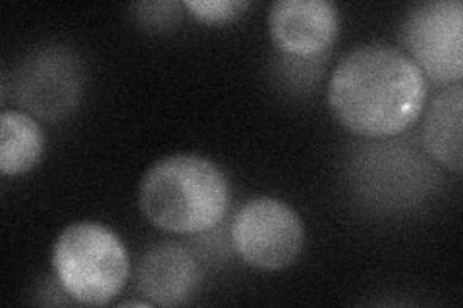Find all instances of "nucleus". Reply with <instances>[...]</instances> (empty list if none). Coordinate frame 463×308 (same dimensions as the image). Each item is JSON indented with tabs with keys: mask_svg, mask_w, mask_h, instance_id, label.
Masks as SVG:
<instances>
[{
	"mask_svg": "<svg viewBox=\"0 0 463 308\" xmlns=\"http://www.w3.org/2000/svg\"><path fill=\"white\" fill-rule=\"evenodd\" d=\"M429 81L411 58L386 42L345 52L328 83V105L352 134L390 139L421 118Z\"/></svg>",
	"mask_w": 463,
	"mask_h": 308,
	"instance_id": "obj_1",
	"label": "nucleus"
},
{
	"mask_svg": "<svg viewBox=\"0 0 463 308\" xmlns=\"http://www.w3.org/2000/svg\"><path fill=\"white\" fill-rule=\"evenodd\" d=\"M230 202L224 172L197 154L158 160L139 185V209L158 229L199 236L219 226Z\"/></svg>",
	"mask_w": 463,
	"mask_h": 308,
	"instance_id": "obj_2",
	"label": "nucleus"
},
{
	"mask_svg": "<svg viewBox=\"0 0 463 308\" xmlns=\"http://www.w3.org/2000/svg\"><path fill=\"white\" fill-rule=\"evenodd\" d=\"M52 270L66 295L80 304H109L129 277V255L116 233L97 222H76L52 247Z\"/></svg>",
	"mask_w": 463,
	"mask_h": 308,
	"instance_id": "obj_3",
	"label": "nucleus"
},
{
	"mask_svg": "<svg viewBox=\"0 0 463 308\" xmlns=\"http://www.w3.org/2000/svg\"><path fill=\"white\" fill-rule=\"evenodd\" d=\"M400 42L427 81L439 87L459 85L463 78L461 0H430L405 12Z\"/></svg>",
	"mask_w": 463,
	"mask_h": 308,
	"instance_id": "obj_4",
	"label": "nucleus"
},
{
	"mask_svg": "<svg viewBox=\"0 0 463 308\" xmlns=\"http://www.w3.org/2000/svg\"><path fill=\"white\" fill-rule=\"evenodd\" d=\"M306 229L299 214L280 199L257 197L245 202L232 222V245L257 270H284L298 260Z\"/></svg>",
	"mask_w": 463,
	"mask_h": 308,
	"instance_id": "obj_5",
	"label": "nucleus"
},
{
	"mask_svg": "<svg viewBox=\"0 0 463 308\" xmlns=\"http://www.w3.org/2000/svg\"><path fill=\"white\" fill-rule=\"evenodd\" d=\"M83 66L66 47H45L25 58L14 79V98L33 118L58 122L80 105Z\"/></svg>",
	"mask_w": 463,
	"mask_h": 308,
	"instance_id": "obj_6",
	"label": "nucleus"
},
{
	"mask_svg": "<svg viewBox=\"0 0 463 308\" xmlns=\"http://www.w3.org/2000/svg\"><path fill=\"white\" fill-rule=\"evenodd\" d=\"M269 29L282 54L321 58L338 37L340 14L328 0H279L270 6Z\"/></svg>",
	"mask_w": 463,
	"mask_h": 308,
	"instance_id": "obj_7",
	"label": "nucleus"
},
{
	"mask_svg": "<svg viewBox=\"0 0 463 308\" xmlns=\"http://www.w3.org/2000/svg\"><path fill=\"white\" fill-rule=\"evenodd\" d=\"M136 289L156 306H178L199 284V264L180 243L151 245L137 262Z\"/></svg>",
	"mask_w": 463,
	"mask_h": 308,
	"instance_id": "obj_8",
	"label": "nucleus"
},
{
	"mask_svg": "<svg viewBox=\"0 0 463 308\" xmlns=\"http://www.w3.org/2000/svg\"><path fill=\"white\" fill-rule=\"evenodd\" d=\"M463 87H444L432 98L423 124V145L432 160L454 173L463 166Z\"/></svg>",
	"mask_w": 463,
	"mask_h": 308,
	"instance_id": "obj_9",
	"label": "nucleus"
},
{
	"mask_svg": "<svg viewBox=\"0 0 463 308\" xmlns=\"http://www.w3.org/2000/svg\"><path fill=\"white\" fill-rule=\"evenodd\" d=\"M45 151V135L32 114L5 110L0 118V172L6 178L29 173Z\"/></svg>",
	"mask_w": 463,
	"mask_h": 308,
	"instance_id": "obj_10",
	"label": "nucleus"
},
{
	"mask_svg": "<svg viewBox=\"0 0 463 308\" xmlns=\"http://www.w3.org/2000/svg\"><path fill=\"white\" fill-rule=\"evenodd\" d=\"M251 3L245 0H187L184 8L192 16L207 25H224L240 20L250 10Z\"/></svg>",
	"mask_w": 463,
	"mask_h": 308,
	"instance_id": "obj_11",
	"label": "nucleus"
},
{
	"mask_svg": "<svg viewBox=\"0 0 463 308\" xmlns=\"http://www.w3.org/2000/svg\"><path fill=\"white\" fill-rule=\"evenodd\" d=\"M180 8H184V5L178 3H141L134 6L137 20L155 29L168 27L176 22L180 18Z\"/></svg>",
	"mask_w": 463,
	"mask_h": 308,
	"instance_id": "obj_12",
	"label": "nucleus"
},
{
	"mask_svg": "<svg viewBox=\"0 0 463 308\" xmlns=\"http://www.w3.org/2000/svg\"><path fill=\"white\" fill-rule=\"evenodd\" d=\"M120 306H155L151 301H124Z\"/></svg>",
	"mask_w": 463,
	"mask_h": 308,
	"instance_id": "obj_13",
	"label": "nucleus"
}]
</instances>
